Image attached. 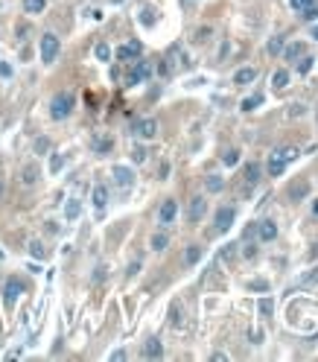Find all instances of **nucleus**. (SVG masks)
<instances>
[{
	"instance_id": "1",
	"label": "nucleus",
	"mask_w": 318,
	"mask_h": 362,
	"mask_svg": "<svg viewBox=\"0 0 318 362\" xmlns=\"http://www.w3.org/2000/svg\"><path fill=\"white\" fill-rule=\"evenodd\" d=\"M295 158H298V149H295V146H280V149H274V152L268 155V175H280L286 170V164L295 161Z\"/></svg>"
},
{
	"instance_id": "2",
	"label": "nucleus",
	"mask_w": 318,
	"mask_h": 362,
	"mask_svg": "<svg viewBox=\"0 0 318 362\" xmlns=\"http://www.w3.org/2000/svg\"><path fill=\"white\" fill-rule=\"evenodd\" d=\"M73 105H76L73 94H67V91L56 94V97H53V103H50V117H53V120H67V117H70V111H73Z\"/></svg>"
},
{
	"instance_id": "3",
	"label": "nucleus",
	"mask_w": 318,
	"mask_h": 362,
	"mask_svg": "<svg viewBox=\"0 0 318 362\" xmlns=\"http://www.w3.org/2000/svg\"><path fill=\"white\" fill-rule=\"evenodd\" d=\"M59 50H62V44H59V38L53 33H47L41 38V62H44V65H53V62L59 59Z\"/></svg>"
},
{
	"instance_id": "4",
	"label": "nucleus",
	"mask_w": 318,
	"mask_h": 362,
	"mask_svg": "<svg viewBox=\"0 0 318 362\" xmlns=\"http://www.w3.org/2000/svg\"><path fill=\"white\" fill-rule=\"evenodd\" d=\"M234 219H236V210H234V207H219V210H216V231H219V234L231 231Z\"/></svg>"
},
{
	"instance_id": "5",
	"label": "nucleus",
	"mask_w": 318,
	"mask_h": 362,
	"mask_svg": "<svg viewBox=\"0 0 318 362\" xmlns=\"http://www.w3.org/2000/svg\"><path fill=\"white\" fill-rule=\"evenodd\" d=\"M21 292H24V283H21L18 277H9V280H6V286H3V301H6V307H12Z\"/></svg>"
},
{
	"instance_id": "6",
	"label": "nucleus",
	"mask_w": 318,
	"mask_h": 362,
	"mask_svg": "<svg viewBox=\"0 0 318 362\" xmlns=\"http://www.w3.org/2000/svg\"><path fill=\"white\" fill-rule=\"evenodd\" d=\"M146 76H152V65L149 62H134L132 73H129V79H126V85H137V82H143Z\"/></svg>"
},
{
	"instance_id": "7",
	"label": "nucleus",
	"mask_w": 318,
	"mask_h": 362,
	"mask_svg": "<svg viewBox=\"0 0 318 362\" xmlns=\"http://www.w3.org/2000/svg\"><path fill=\"white\" fill-rule=\"evenodd\" d=\"M134 135L143 140H152L155 135H158V120H152V117H143V120L134 126Z\"/></svg>"
},
{
	"instance_id": "8",
	"label": "nucleus",
	"mask_w": 318,
	"mask_h": 362,
	"mask_svg": "<svg viewBox=\"0 0 318 362\" xmlns=\"http://www.w3.org/2000/svg\"><path fill=\"white\" fill-rule=\"evenodd\" d=\"M140 53H143V44L140 41H129V44H123L117 50V59L120 62H132V59H140Z\"/></svg>"
},
{
	"instance_id": "9",
	"label": "nucleus",
	"mask_w": 318,
	"mask_h": 362,
	"mask_svg": "<svg viewBox=\"0 0 318 362\" xmlns=\"http://www.w3.org/2000/svg\"><path fill=\"white\" fill-rule=\"evenodd\" d=\"M175 216H178V205H175V199H167L158 210V219H161V225H172Z\"/></svg>"
},
{
	"instance_id": "10",
	"label": "nucleus",
	"mask_w": 318,
	"mask_h": 362,
	"mask_svg": "<svg viewBox=\"0 0 318 362\" xmlns=\"http://www.w3.org/2000/svg\"><path fill=\"white\" fill-rule=\"evenodd\" d=\"M204 213H207V202H204L201 196H196V199L190 202V207H187V219L196 225V222L201 219V216H204Z\"/></svg>"
},
{
	"instance_id": "11",
	"label": "nucleus",
	"mask_w": 318,
	"mask_h": 362,
	"mask_svg": "<svg viewBox=\"0 0 318 362\" xmlns=\"http://www.w3.org/2000/svg\"><path fill=\"white\" fill-rule=\"evenodd\" d=\"M114 181H117V187L129 190L134 184V173L129 170V167H114Z\"/></svg>"
},
{
	"instance_id": "12",
	"label": "nucleus",
	"mask_w": 318,
	"mask_h": 362,
	"mask_svg": "<svg viewBox=\"0 0 318 362\" xmlns=\"http://www.w3.org/2000/svg\"><path fill=\"white\" fill-rule=\"evenodd\" d=\"M257 234H260V240L263 242H271L274 237H277V225L271 222V219H266V222L257 225Z\"/></svg>"
},
{
	"instance_id": "13",
	"label": "nucleus",
	"mask_w": 318,
	"mask_h": 362,
	"mask_svg": "<svg viewBox=\"0 0 318 362\" xmlns=\"http://www.w3.org/2000/svg\"><path fill=\"white\" fill-rule=\"evenodd\" d=\"M143 356H146V359H161V356H164V345H161V339H149L146 347H143Z\"/></svg>"
},
{
	"instance_id": "14",
	"label": "nucleus",
	"mask_w": 318,
	"mask_h": 362,
	"mask_svg": "<svg viewBox=\"0 0 318 362\" xmlns=\"http://www.w3.org/2000/svg\"><path fill=\"white\" fill-rule=\"evenodd\" d=\"M91 199H94V207H97V210H102V207L108 205V187H105V184H97V187H94V193H91Z\"/></svg>"
},
{
	"instance_id": "15",
	"label": "nucleus",
	"mask_w": 318,
	"mask_h": 362,
	"mask_svg": "<svg viewBox=\"0 0 318 362\" xmlns=\"http://www.w3.org/2000/svg\"><path fill=\"white\" fill-rule=\"evenodd\" d=\"M254 79H257V70H254V68H239L234 73L236 85H248V82H254Z\"/></svg>"
},
{
	"instance_id": "16",
	"label": "nucleus",
	"mask_w": 318,
	"mask_h": 362,
	"mask_svg": "<svg viewBox=\"0 0 318 362\" xmlns=\"http://www.w3.org/2000/svg\"><path fill=\"white\" fill-rule=\"evenodd\" d=\"M38 164H27V167H24V173H21V181H24V184H35V181H38Z\"/></svg>"
},
{
	"instance_id": "17",
	"label": "nucleus",
	"mask_w": 318,
	"mask_h": 362,
	"mask_svg": "<svg viewBox=\"0 0 318 362\" xmlns=\"http://www.w3.org/2000/svg\"><path fill=\"white\" fill-rule=\"evenodd\" d=\"M47 6V0H24V12L27 15H41Z\"/></svg>"
},
{
	"instance_id": "18",
	"label": "nucleus",
	"mask_w": 318,
	"mask_h": 362,
	"mask_svg": "<svg viewBox=\"0 0 318 362\" xmlns=\"http://www.w3.org/2000/svg\"><path fill=\"white\" fill-rule=\"evenodd\" d=\"M260 173H263V170H260V164H245V181H248V184H257V181H260Z\"/></svg>"
},
{
	"instance_id": "19",
	"label": "nucleus",
	"mask_w": 318,
	"mask_h": 362,
	"mask_svg": "<svg viewBox=\"0 0 318 362\" xmlns=\"http://www.w3.org/2000/svg\"><path fill=\"white\" fill-rule=\"evenodd\" d=\"M204 187L210 190V193H219V190L225 187V178H222V175H207V178H204Z\"/></svg>"
},
{
	"instance_id": "20",
	"label": "nucleus",
	"mask_w": 318,
	"mask_h": 362,
	"mask_svg": "<svg viewBox=\"0 0 318 362\" xmlns=\"http://www.w3.org/2000/svg\"><path fill=\"white\" fill-rule=\"evenodd\" d=\"M306 181H298V184H295V187H289V199H292V202H298V199H303V196H306Z\"/></svg>"
},
{
	"instance_id": "21",
	"label": "nucleus",
	"mask_w": 318,
	"mask_h": 362,
	"mask_svg": "<svg viewBox=\"0 0 318 362\" xmlns=\"http://www.w3.org/2000/svg\"><path fill=\"white\" fill-rule=\"evenodd\" d=\"M184 260H187V266L199 263V260H201V248H199V245H190V248H187V254H184Z\"/></svg>"
},
{
	"instance_id": "22",
	"label": "nucleus",
	"mask_w": 318,
	"mask_h": 362,
	"mask_svg": "<svg viewBox=\"0 0 318 362\" xmlns=\"http://www.w3.org/2000/svg\"><path fill=\"white\" fill-rule=\"evenodd\" d=\"M271 85L274 88H286L289 85V73H286V70H277V73L271 76Z\"/></svg>"
},
{
	"instance_id": "23",
	"label": "nucleus",
	"mask_w": 318,
	"mask_h": 362,
	"mask_svg": "<svg viewBox=\"0 0 318 362\" xmlns=\"http://www.w3.org/2000/svg\"><path fill=\"white\" fill-rule=\"evenodd\" d=\"M111 146H114L111 138H97L94 140V149H97V152H111Z\"/></svg>"
},
{
	"instance_id": "24",
	"label": "nucleus",
	"mask_w": 318,
	"mask_h": 362,
	"mask_svg": "<svg viewBox=\"0 0 318 362\" xmlns=\"http://www.w3.org/2000/svg\"><path fill=\"white\" fill-rule=\"evenodd\" d=\"M169 321H172V327H181V324H184V318H181V307H178V304H172V310H169Z\"/></svg>"
},
{
	"instance_id": "25",
	"label": "nucleus",
	"mask_w": 318,
	"mask_h": 362,
	"mask_svg": "<svg viewBox=\"0 0 318 362\" xmlns=\"http://www.w3.org/2000/svg\"><path fill=\"white\" fill-rule=\"evenodd\" d=\"M79 210H82V207H79V202H76V199H70V202H67V207H65V216H67V219H76V216H79Z\"/></svg>"
},
{
	"instance_id": "26",
	"label": "nucleus",
	"mask_w": 318,
	"mask_h": 362,
	"mask_svg": "<svg viewBox=\"0 0 318 362\" xmlns=\"http://www.w3.org/2000/svg\"><path fill=\"white\" fill-rule=\"evenodd\" d=\"M303 56V44H292V47H286V59L289 62H295V59H301Z\"/></svg>"
},
{
	"instance_id": "27",
	"label": "nucleus",
	"mask_w": 318,
	"mask_h": 362,
	"mask_svg": "<svg viewBox=\"0 0 318 362\" xmlns=\"http://www.w3.org/2000/svg\"><path fill=\"white\" fill-rule=\"evenodd\" d=\"M30 254H33L35 260H44V254H47V251H44V245H41L38 240H33V242H30Z\"/></svg>"
},
{
	"instance_id": "28",
	"label": "nucleus",
	"mask_w": 318,
	"mask_h": 362,
	"mask_svg": "<svg viewBox=\"0 0 318 362\" xmlns=\"http://www.w3.org/2000/svg\"><path fill=\"white\" fill-rule=\"evenodd\" d=\"M167 234H155V237H152V248H155V251H164V248H167Z\"/></svg>"
},
{
	"instance_id": "29",
	"label": "nucleus",
	"mask_w": 318,
	"mask_h": 362,
	"mask_svg": "<svg viewBox=\"0 0 318 362\" xmlns=\"http://www.w3.org/2000/svg\"><path fill=\"white\" fill-rule=\"evenodd\" d=\"M97 59H100V62H108V59H111V47H108V44H97Z\"/></svg>"
},
{
	"instance_id": "30",
	"label": "nucleus",
	"mask_w": 318,
	"mask_h": 362,
	"mask_svg": "<svg viewBox=\"0 0 318 362\" xmlns=\"http://www.w3.org/2000/svg\"><path fill=\"white\" fill-rule=\"evenodd\" d=\"M260 103H263L260 94H257V97H248V100H242V111H251V108H257Z\"/></svg>"
},
{
	"instance_id": "31",
	"label": "nucleus",
	"mask_w": 318,
	"mask_h": 362,
	"mask_svg": "<svg viewBox=\"0 0 318 362\" xmlns=\"http://www.w3.org/2000/svg\"><path fill=\"white\" fill-rule=\"evenodd\" d=\"M47 149H50V140H47V138H38V140H35V155H44Z\"/></svg>"
},
{
	"instance_id": "32",
	"label": "nucleus",
	"mask_w": 318,
	"mask_h": 362,
	"mask_svg": "<svg viewBox=\"0 0 318 362\" xmlns=\"http://www.w3.org/2000/svg\"><path fill=\"white\" fill-rule=\"evenodd\" d=\"M268 53H271V56H274V53H280L283 50V38H271V41H268V47H266Z\"/></svg>"
},
{
	"instance_id": "33",
	"label": "nucleus",
	"mask_w": 318,
	"mask_h": 362,
	"mask_svg": "<svg viewBox=\"0 0 318 362\" xmlns=\"http://www.w3.org/2000/svg\"><path fill=\"white\" fill-rule=\"evenodd\" d=\"M132 161H134V164H143V161H146V149H143V146H134Z\"/></svg>"
},
{
	"instance_id": "34",
	"label": "nucleus",
	"mask_w": 318,
	"mask_h": 362,
	"mask_svg": "<svg viewBox=\"0 0 318 362\" xmlns=\"http://www.w3.org/2000/svg\"><path fill=\"white\" fill-rule=\"evenodd\" d=\"M312 62H315L312 56H301V65H298V70H301V73H309V68H312Z\"/></svg>"
},
{
	"instance_id": "35",
	"label": "nucleus",
	"mask_w": 318,
	"mask_h": 362,
	"mask_svg": "<svg viewBox=\"0 0 318 362\" xmlns=\"http://www.w3.org/2000/svg\"><path fill=\"white\" fill-rule=\"evenodd\" d=\"M257 307H260L263 315H271V298H260V304H257Z\"/></svg>"
},
{
	"instance_id": "36",
	"label": "nucleus",
	"mask_w": 318,
	"mask_h": 362,
	"mask_svg": "<svg viewBox=\"0 0 318 362\" xmlns=\"http://www.w3.org/2000/svg\"><path fill=\"white\" fill-rule=\"evenodd\" d=\"M289 3H292V9H298V12H303V9H306V6H312L315 0H289Z\"/></svg>"
},
{
	"instance_id": "37",
	"label": "nucleus",
	"mask_w": 318,
	"mask_h": 362,
	"mask_svg": "<svg viewBox=\"0 0 318 362\" xmlns=\"http://www.w3.org/2000/svg\"><path fill=\"white\" fill-rule=\"evenodd\" d=\"M225 164H228V167H236V164H239V152H236V149H231V152L225 155Z\"/></svg>"
},
{
	"instance_id": "38",
	"label": "nucleus",
	"mask_w": 318,
	"mask_h": 362,
	"mask_svg": "<svg viewBox=\"0 0 318 362\" xmlns=\"http://www.w3.org/2000/svg\"><path fill=\"white\" fill-rule=\"evenodd\" d=\"M62 167H65V158H62V155H56V158L50 161V173H59Z\"/></svg>"
},
{
	"instance_id": "39",
	"label": "nucleus",
	"mask_w": 318,
	"mask_h": 362,
	"mask_svg": "<svg viewBox=\"0 0 318 362\" xmlns=\"http://www.w3.org/2000/svg\"><path fill=\"white\" fill-rule=\"evenodd\" d=\"M242 254H245V257H248V260H251L254 254H257V251H254V245H251V242H248V245H245V248H242Z\"/></svg>"
},
{
	"instance_id": "40",
	"label": "nucleus",
	"mask_w": 318,
	"mask_h": 362,
	"mask_svg": "<svg viewBox=\"0 0 318 362\" xmlns=\"http://www.w3.org/2000/svg\"><path fill=\"white\" fill-rule=\"evenodd\" d=\"M111 359L117 362V359H126V350H114V353H111Z\"/></svg>"
},
{
	"instance_id": "41",
	"label": "nucleus",
	"mask_w": 318,
	"mask_h": 362,
	"mask_svg": "<svg viewBox=\"0 0 318 362\" xmlns=\"http://www.w3.org/2000/svg\"><path fill=\"white\" fill-rule=\"evenodd\" d=\"M0 76H12V68H9V65H0Z\"/></svg>"
},
{
	"instance_id": "42",
	"label": "nucleus",
	"mask_w": 318,
	"mask_h": 362,
	"mask_svg": "<svg viewBox=\"0 0 318 362\" xmlns=\"http://www.w3.org/2000/svg\"><path fill=\"white\" fill-rule=\"evenodd\" d=\"M228 359V353H222V350H219V353H213V362H225Z\"/></svg>"
},
{
	"instance_id": "43",
	"label": "nucleus",
	"mask_w": 318,
	"mask_h": 362,
	"mask_svg": "<svg viewBox=\"0 0 318 362\" xmlns=\"http://www.w3.org/2000/svg\"><path fill=\"white\" fill-rule=\"evenodd\" d=\"M312 213H315V216H318V199H315V202H312Z\"/></svg>"
},
{
	"instance_id": "44",
	"label": "nucleus",
	"mask_w": 318,
	"mask_h": 362,
	"mask_svg": "<svg viewBox=\"0 0 318 362\" xmlns=\"http://www.w3.org/2000/svg\"><path fill=\"white\" fill-rule=\"evenodd\" d=\"M3 190H6V184H3V178H0V199H3Z\"/></svg>"
}]
</instances>
